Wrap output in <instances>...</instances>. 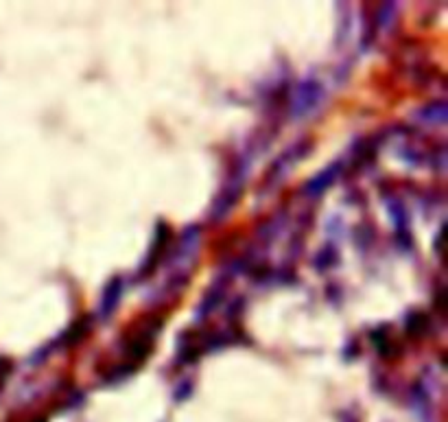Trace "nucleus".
<instances>
[{"mask_svg": "<svg viewBox=\"0 0 448 422\" xmlns=\"http://www.w3.org/2000/svg\"><path fill=\"white\" fill-rule=\"evenodd\" d=\"M320 86H315V84H304V86H300L297 88V92H295V99H293V103H295V116H302V114H306L311 108H315V103L320 101Z\"/></svg>", "mask_w": 448, "mask_h": 422, "instance_id": "nucleus-1", "label": "nucleus"}, {"mask_svg": "<svg viewBox=\"0 0 448 422\" xmlns=\"http://www.w3.org/2000/svg\"><path fill=\"white\" fill-rule=\"evenodd\" d=\"M335 173H337V166H332V169H328L326 173L317 175V178L311 180V184L306 186V191H311L313 195H320L326 186H330V182H332V178H335Z\"/></svg>", "mask_w": 448, "mask_h": 422, "instance_id": "nucleus-2", "label": "nucleus"}, {"mask_svg": "<svg viewBox=\"0 0 448 422\" xmlns=\"http://www.w3.org/2000/svg\"><path fill=\"white\" fill-rule=\"evenodd\" d=\"M118 280H116V283H112V287L106 291V298H103V313H110L112 308H114V304H116V300H118Z\"/></svg>", "mask_w": 448, "mask_h": 422, "instance_id": "nucleus-3", "label": "nucleus"}]
</instances>
